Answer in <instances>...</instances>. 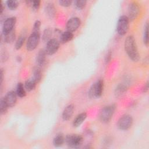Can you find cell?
<instances>
[{
    "mask_svg": "<svg viewBox=\"0 0 149 149\" xmlns=\"http://www.w3.org/2000/svg\"><path fill=\"white\" fill-rule=\"evenodd\" d=\"M124 47L128 57L133 62H137L140 59V54L138 51L134 37L130 35L125 40Z\"/></svg>",
    "mask_w": 149,
    "mask_h": 149,
    "instance_id": "6da1fadb",
    "label": "cell"
},
{
    "mask_svg": "<svg viewBox=\"0 0 149 149\" xmlns=\"http://www.w3.org/2000/svg\"><path fill=\"white\" fill-rule=\"evenodd\" d=\"M116 106L114 104L109 105L104 107L100 112L99 118L101 122L104 123H107L111 120L115 111Z\"/></svg>",
    "mask_w": 149,
    "mask_h": 149,
    "instance_id": "7a4b0ae2",
    "label": "cell"
},
{
    "mask_svg": "<svg viewBox=\"0 0 149 149\" xmlns=\"http://www.w3.org/2000/svg\"><path fill=\"white\" fill-rule=\"evenodd\" d=\"M104 90V81L99 79L90 87L88 95L91 98H98L101 97Z\"/></svg>",
    "mask_w": 149,
    "mask_h": 149,
    "instance_id": "3957f363",
    "label": "cell"
},
{
    "mask_svg": "<svg viewBox=\"0 0 149 149\" xmlns=\"http://www.w3.org/2000/svg\"><path fill=\"white\" fill-rule=\"evenodd\" d=\"M84 141L83 137L80 134H69L65 137V143L69 147L79 148Z\"/></svg>",
    "mask_w": 149,
    "mask_h": 149,
    "instance_id": "277c9868",
    "label": "cell"
},
{
    "mask_svg": "<svg viewBox=\"0 0 149 149\" xmlns=\"http://www.w3.org/2000/svg\"><path fill=\"white\" fill-rule=\"evenodd\" d=\"M129 20L127 16L122 15L119 17L116 26V31L120 36L125 35L129 30Z\"/></svg>",
    "mask_w": 149,
    "mask_h": 149,
    "instance_id": "5b68a950",
    "label": "cell"
},
{
    "mask_svg": "<svg viewBox=\"0 0 149 149\" xmlns=\"http://www.w3.org/2000/svg\"><path fill=\"white\" fill-rule=\"evenodd\" d=\"M40 40V32L32 31L31 34L29 36L27 42H26V49L29 51L35 49L38 45L39 44Z\"/></svg>",
    "mask_w": 149,
    "mask_h": 149,
    "instance_id": "8992f818",
    "label": "cell"
},
{
    "mask_svg": "<svg viewBox=\"0 0 149 149\" xmlns=\"http://www.w3.org/2000/svg\"><path fill=\"white\" fill-rule=\"evenodd\" d=\"M133 124L132 117L127 114L122 115L118 120L117 126L121 130H127L131 127Z\"/></svg>",
    "mask_w": 149,
    "mask_h": 149,
    "instance_id": "52a82bcc",
    "label": "cell"
},
{
    "mask_svg": "<svg viewBox=\"0 0 149 149\" xmlns=\"http://www.w3.org/2000/svg\"><path fill=\"white\" fill-rule=\"evenodd\" d=\"M60 42L56 38H51L47 42L45 48L44 49L47 54L52 55L55 54L59 49Z\"/></svg>",
    "mask_w": 149,
    "mask_h": 149,
    "instance_id": "ba28073f",
    "label": "cell"
},
{
    "mask_svg": "<svg viewBox=\"0 0 149 149\" xmlns=\"http://www.w3.org/2000/svg\"><path fill=\"white\" fill-rule=\"evenodd\" d=\"M140 13V7L136 2H130L127 8V18L129 21H133L136 19Z\"/></svg>",
    "mask_w": 149,
    "mask_h": 149,
    "instance_id": "9c48e42d",
    "label": "cell"
},
{
    "mask_svg": "<svg viewBox=\"0 0 149 149\" xmlns=\"http://www.w3.org/2000/svg\"><path fill=\"white\" fill-rule=\"evenodd\" d=\"M16 22V18L15 17H10L5 19L2 25V33L6 34L14 29L15 25Z\"/></svg>",
    "mask_w": 149,
    "mask_h": 149,
    "instance_id": "30bf717a",
    "label": "cell"
},
{
    "mask_svg": "<svg viewBox=\"0 0 149 149\" xmlns=\"http://www.w3.org/2000/svg\"><path fill=\"white\" fill-rule=\"evenodd\" d=\"M81 24V20L77 17H73L68 20L66 23V27L67 31L72 33L76 31Z\"/></svg>",
    "mask_w": 149,
    "mask_h": 149,
    "instance_id": "8fae6325",
    "label": "cell"
},
{
    "mask_svg": "<svg viewBox=\"0 0 149 149\" xmlns=\"http://www.w3.org/2000/svg\"><path fill=\"white\" fill-rule=\"evenodd\" d=\"M17 96L16 92L14 91H9L6 94L3 98L9 108L13 107L15 105L17 101Z\"/></svg>",
    "mask_w": 149,
    "mask_h": 149,
    "instance_id": "7c38bea8",
    "label": "cell"
},
{
    "mask_svg": "<svg viewBox=\"0 0 149 149\" xmlns=\"http://www.w3.org/2000/svg\"><path fill=\"white\" fill-rule=\"evenodd\" d=\"M74 109L73 104H69L67 105L63 109L62 114V118L63 120H69L72 116Z\"/></svg>",
    "mask_w": 149,
    "mask_h": 149,
    "instance_id": "4fadbf2b",
    "label": "cell"
},
{
    "mask_svg": "<svg viewBox=\"0 0 149 149\" xmlns=\"http://www.w3.org/2000/svg\"><path fill=\"white\" fill-rule=\"evenodd\" d=\"M47 55V54L44 49H40L38 51V52L37 53V54L36 55V63L38 66L41 67L45 64Z\"/></svg>",
    "mask_w": 149,
    "mask_h": 149,
    "instance_id": "5bb4252c",
    "label": "cell"
},
{
    "mask_svg": "<svg viewBox=\"0 0 149 149\" xmlns=\"http://www.w3.org/2000/svg\"><path fill=\"white\" fill-rule=\"evenodd\" d=\"M44 11L47 16L50 19L54 18L56 15V8L54 3L51 2L47 3L45 5Z\"/></svg>",
    "mask_w": 149,
    "mask_h": 149,
    "instance_id": "9a60e30c",
    "label": "cell"
},
{
    "mask_svg": "<svg viewBox=\"0 0 149 149\" xmlns=\"http://www.w3.org/2000/svg\"><path fill=\"white\" fill-rule=\"evenodd\" d=\"M73 36H74L73 33L69 31H66L61 34L59 41L61 43L65 44L72 40V39L73 38Z\"/></svg>",
    "mask_w": 149,
    "mask_h": 149,
    "instance_id": "2e32d148",
    "label": "cell"
},
{
    "mask_svg": "<svg viewBox=\"0 0 149 149\" xmlns=\"http://www.w3.org/2000/svg\"><path fill=\"white\" fill-rule=\"evenodd\" d=\"M87 115L86 112H82L79 114L73 121V126L74 127L80 126L87 118Z\"/></svg>",
    "mask_w": 149,
    "mask_h": 149,
    "instance_id": "e0dca14e",
    "label": "cell"
},
{
    "mask_svg": "<svg viewBox=\"0 0 149 149\" xmlns=\"http://www.w3.org/2000/svg\"><path fill=\"white\" fill-rule=\"evenodd\" d=\"M65 142V137L61 133L56 134L52 140V144L56 147H61Z\"/></svg>",
    "mask_w": 149,
    "mask_h": 149,
    "instance_id": "ac0fdd59",
    "label": "cell"
},
{
    "mask_svg": "<svg viewBox=\"0 0 149 149\" xmlns=\"http://www.w3.org/2000/svg\"><path fill=\"white\" fill-rule=\"evenodd\" d=\"M37 84V83L33 78H31L27 79L25 81L24 86L26 91H31L35 89Z\"/></svg>",
    "mask_w": 149,
    "mask_h": 149,
    "instance_id": "d6986e66",
    "label": "cell"
},
{
    "mask_svg": "<svg viewBox=\"0 0 149 149\" xmlns=\"http://www.w3.org/2000/svg\"><path fill=\"white\" fill-rule=\"evenodd\" d=\"M3 40L4 42L8 44L12 43L13 42L15 38H16V33H15V30L13 29L12 31L6 34H3Z\"/></svg>",
    "mask_w": 149,
    "mask_h": 149,
    "instance_id": "ffe728a7",
    "label": "cell"
},
{
    "mask_svg": "<svg viewBox=\"0 0 149 149\" xmlns=\"http://www.w3.org/2000/svg\"><path fill=\"white\" fill-rule=\"evenodd\" d=\"M16 93L17 95L20 98H23L26 95V91L24 86L22 83H19L17 84Z\"/></svg>",
    "mask_w": 149,
    "mask_h": 149,
    "instance_id": "44dd1931",
    "label": "cell"
},
{
    "mask_svg": "<svg viewBox=\"0 0 149 149\" xmlns=\"http://www.w3.org/2000/svg\"><path fill=\"white\" fill-rule=\"evenodd\" d=\"M33 79L38 83L40 81L42 77V72L40 67L36 66L33 69Z\"/></svg>",
    "mask_w": 149,
    "mask_h": 149,
    "instance_id": "7402d4cb",
    "label": "cell"
},
{
    "mask_svg": "<svg viewBox=\"0 0 149 149\" xmlns=\"http://www.w3.org/2000/svg\"><path fill=\"white\" fill-rule=\"evenodd\" d=\"M26 37V33H22L21 34H20L17 40L16 41L15 45V47L16 49H19L22 47L24 43Z\"/></svg>",
    "mask_w": 149,
    "mask_h": 149,
    "instance_id": "603a6c76",
    "label": "cell"
},
{
    "mask_svg": "<svg viewBox=\"0 0 149 149\" xmlns=\"http://www.w3.org/2000/svg\"><path fill=\"white\" fill-rule=\"evenodd\" d=\"M52 35V31L51 29L47 28L45 29L42 35V39L44 42H48L49 40L51 39V37Z\"/></svg>",
    "mask_w": 149,
    "mask_h": 149,
    "instance_id": "cb8c5ba5",
    "label": "cell"
},
{
    "mask_svg": "<svg viewBox=\"0 0 149 149\" xmlns=\"http://www.w3.org/2000/svg\"><path fill=\"white\" fill-rule=\"evenodd\" d=\"M127 90V87L126 85L123 84H119L115 88V94L116 95H120L121 94H123Z\"/></svg>",
    "mask_w": 149,
    "mask_h": 149,
    "instance_id": "d4e9b609",
    "label": "cell"
},
{
    "mask_svg": "<svg viewBox=\"0 0 149 149\" xmlns=\"http://www.w3.org/2000/svg\"><path fill=\"white\" fill-rule=\"evenodd\" d=\"M9 107L5 102L4 98H2L0 101V113L1 115H4L7 112Z\"/></svg>",
    "mask_w": 149,
    "mask_h": 149,
    "instance_id": "484cf974",
    "label": "cell"
},
{
    "mask_svg": "<svg viewBox=\"0 0 149 149\" xmlns=\"http://www.w3.org/2000/svg\"><path fill=\"white\" fill-rule=\"evenodd\" d=\"M143 42L146 46H148V24L146 23L144 27V34H143Z\"/></svg>",
    "mask_w": 149,
    "mask_h": 149,
    "instance_id": "4316f807",
    "label": "cell"
},
{
    "mask_svg": "<svg viewBox=\"0 0 149 149\" xmlns=\"http://www.w3.org/2000/svg\"><path fill=\"white\" fill-rule=\"evenodd\" d=\"M6 5L9 9L11 10H14L16 9L18 6V3L16 1L13 0H9L6 2Z\"/></svg>",
    "mask_w": 149,
    "mask_h": 149,
    "instance_id": "83f0119b",
    "label": "cell"
},
{
    "mask_svg": "<svg viewBox=\"0 0 149 149\" xmlns=\"http://www.w3.org/2000/svg\"><path fill=\"white\" fill-rule=\"evenodd\" d=\"M86 3H87V1L85 0H77V1H74V2L75 7L79 10H81L83 8H84V7L86 6Z\"/></svg>",
    "mask_w": 149,
    "mask_h": 149,
    "instance_id": "f1b7e54d",
    "label": "cell"
},
{
    "mask_svg": "<svg viewBox=\"0 0 149 149\" xmlns=\"http://www.w3.org/2000/svg\"><path fill=\"white\" fill-rule=\"evenodd\" d=\"M40 3H41V1H39V0L33 1L31 2L30 6H31V8L33 9V10L37 11L38 9V8H39V7L40 6Z\"/></svg>",
    "mask_w": 149,
    "mask_h": 149,
    "instance_id": "f546056e",
    "label": "cell"
},
{
    "mask_svg": "<svg viewBox=\"0 0 149 149\" xmlns=\"http://www.w3.org/2000/svg\"><path fill=\"white\" fill-rule=\"evenodd\" d=\"M59 3L62 6L69 7L72 5V1L70 0H61L59 1Z\"/></svg>",
    "mask_w": 149,
    "mask_h": 149,
    "instance_id": "4dcf8cb0",
    "label": "cell"
},
{
    "mask_svg": "<svg viewBox=\"0 0 149 149\" xmlns=\"http://www.w3.org/2000/svg\"><path fill=\"white\" fill-rule=\"evenodd\" d=\"M40 27H41V22L38 20H37L34 23L33 28V31L40 32Z\"/></svg>",
    "mask_w": 149,
    "mask_h": 149,
    "instance_id": "1f68e13d",
    "label": "cell"
},
{
    "mask_svg": "<svg viewBox=\"0 0 149 149\" xmlns=\"http://www.w3.org/2000/svg\"><path fill=\"white\" fill-rule=\"evenodd\" d=\"M111 58H112V51H111V50H109V51H108V52H107V54L105 56V59H104L105 63L106 65L108 64L109 63V62L111 61Z\"/></svg>",
    "mask_w": 149,
    "mask_h": 149,
    "instance_id": "d6a6232c",
    "label": "cell"
},
{
    "mask_svg": "<svg viewBox=\"0 0 149 149\" xmlns=\"http://www.w3.org/2000/svg\"><path fill=\"white\" fill-rule=\"evenodd\" d=\"M8 56L7 54L5 52H3V53H2V54H1V60L3 62L6 61L8 59Z\"/></svg>",
    "mask_w": 149,
    "mask_h": 149,
    "instance_id": "836d02e7",
    "label": "cell"
},
{
    "mask_svg": "<svg viewBox=\"0 0 149 149\" xmlns=\"http://www.w3.org/2000/svg\"><path fill=\"white\" fill-rule=\"evenodd\" d=\"M149 83H148V81H147L146 82V83L145 84L143 88V93H147L148 91V88H149V86H148Z\"/></svg>",
    "mask_w": 149,
    "mask_h": 149,
    "instance_id": "e575fe53",
    "label": "cell"
},
{
    "mask_svg": "<svg viewBox=\"0 0 149 149\" xmlns=\"http://www.w3.org/2000/svg\"><path fill=\"white\" fill-rule=\"evenodd\" d=\"M3 75H4L3 70L2 69H1V84H2L3 80Z\"/></svg>",
    "mask_w": 149,
    "mask_h": 149,
    "instance_id": "d590c367",
    "label": "cell"
},
{
    "mask_svg": "<svg viewBox=\"0 0 149 149\" xmlns=\"http://www.w3.org/2000/svg\"><path fill=\"white\" fill-rule=\"evenodd\" d=\"M16 61H17V62H22V58L20 56H17V57H16Z\"/></svg>",
    "mask_w": 149,
    "mask_h": 149,
    "instance_id": "8d00e7d4",
    "label": "cell"
},
{
    "mask_svg": "<svg viewBox=\"0 0 149 149\" xmlns=\"http://www.w3.org/2000/svg\"><path fill=\"white\" fill-rule=\"evenodd\" d=\"M4 9H5V8H4V6H3V5L2 3H1V9H0V13H1V14H2V13H3V11Z\"/></svg>",
    "mask_w": 149,
    "mask_h": 149,
    "instance_id": "74e56055",
    "label": "cell"
}]
</instances>
